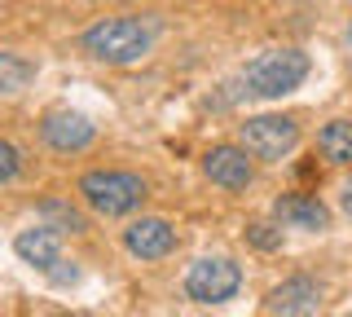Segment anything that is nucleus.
Returning <instances> with one entry per match:
<instances>
[{
	"instance_id": "12",
	"label": "nucleus",
	"mask_w": 352,
	"mask_h": 317,
	"mask_svg": "<svg viewBox=\"0 0 352 317\" xmlns=\"http://www.w3.org/2000/svg\"><path fill=\"white\" fill-rule=\"evenodd\" d=\"M317 150H322L326 163H352V124L348 119H335L317 133Z\"/></svg>"
},
{
	"instance_id": "2",
	"label": "nucleus",
	"mask_w": 352,
	"mask_h": 317,
	"mask_svg": "<svg viewBox=\"0 0 352 317\" xmlns=\"http://www.w3.org/2000/svg\"><path fill=\"white\" fill-rule=\"evenodd\" d=\"M308 75V58L300 49H264L260 58L247 62V89L256 97H282L300 89Z\"/></svg>"
},
{
	"instance_id": "11",
	"label": "nucleus",
	"mask_w": 352,
	"mask_h": 317,
	"mask_svg": "<svg viewBox=\"0 0 352 317\" xmlns=\"http://www.w3.org/2000/svg\"><path fill=\"white\" fill-rule=\"evenodd\" d=\"M273 216H278L286 229H326L330 225V212L317 199H308V194H282V199L273 203Z\"/></svg>"
},
{
	"instance_id": "5",
	"label": "nucleus",
	"mask_w": 352,
	"mask_h": 317,
	"mask_svg": "<svg viewBox=\"0 0 352 317\" xmlns=\"http://www.w3.org/2000/svg\"><path fill=\"white\" fill-rule=\"evenodd\" d=\"M238 287H242V273H238L234 260H225V256L198 260L190 269V278H185V291H190V300H198V304H220Z\"/></svg>"
},
{
	"instance_id": "1",
	"label": "nucleus",
	"mask_w": 352,
	"mask_h": 317,
	"mask_svg": "<svg viewBox=\"0 0 352 317\" xmlns=\"http://www.w3.org/2000/svg\"><path fill=\"white\" fill-rule=\"evenodd\" d=\"M150 49H154V31L137 18H102L84 31V53L97 62L124 67V62H141Z\"/></svg>"
},
{
	"instance_id": "3",
	"label": "nucleus",
	"mask_w": 352,
	"mask_h": 317,
	"mask_svg": "<svg viewBox=\"0 0 352 317\" xmlns=\"http://www.w3.org/2000/svg\"><path fill=\"white\" fill-rule=\"evenodd\" d=\"M80 194L84 203L93 207V212L102 216H124L132 212V207H141V199H146V181L132 177V172H88V177L80 181Z\"/></svg>"
},
{
	"instance_id": "14",
	"label": "nucleus",
	"mask_w": 352,
	"mask_h": 317,
	"mask_svg": "<svg viewBox=\"0 0 352 317\" xmlns=\"http://www.w3.org/2000/svg\"><path fill=\"white\" fill-rule=\"evenodd\" d=\"M18 168H22V163H18V150L9 146V141H0V185L14 181V177H18Z\"/></svg>"
},
{
	"instance_id": "16",
	"label": "nucleus",
	"mask_w": 352,
	"mask_h": 317,
	"mask_svg": "<svg viewBox=\"0 0 352 317\" xmlns=\"http://www.w3.org/2000/svg\"><path fill=\"white\" fill-rule=\"evenodd\" d=\"M344 212H348V216H352V181H348V185H344Z\"/></svg>"
},
{
	"instance_id": "4",
	"label": "nucleus",
	"mask_w": 352,
	"mask_h": 317,
	"mask_svg": "<svg viewBox=\"0 0 352 317\" xmlns=\"http://www.w3.org/2000/svg\"><path fill=\"white\" fill-rule=\"evenodd\" d=\"M295 141H300V128L286 115H256L242 124V150L256 159H282L295 150Z\"/></svg>"
},
{
	"instance_id": "10",
	"label": "nucleus",
	"mask_w": 352,
	"mask_h": 317,
	"mask_svg": "<svg viewBox=\"0 0 352 317\" xmlns=\"http://www.w3.org/2000/svg\"><path fill=\"white\" fill-rule=\"evenodd\" d=\"M14 251H18L22 260H27L31 269L53 273V278H62V282H66V273L58 269V265H62V256H58V234H53V229H44V225L22 229V234L14 238Z\"/></svg>"
},
{
	"instance_id": "6",
	"label": "nucleus",
	"mask_w": 352,
	"mask_h": 317,
	"mask_svg": "<svg viewBox=\"0 0 352 317\" xmlns=\"http://www.w3.org/2000/svg\"><path fill=\"white\" fill-rule=\"evenodd\" d=\"M317 309H322V287L313 278H286L282 287L269 291L273 317H313Z\"/></svg>"
},
{
	"instance_id": "9",
	"label": "nucleus",
	"mask_w": 352,
	"mask_h": 317,
	"mask_svg": "<svg viewBox=\"0 0 352 317\" xmlns=\"http://www.w3.org/2000/svg\"><path fill=\"white\" fill-rule=\"evenodd\" d=\"M124 247L132 251V256H141V260H163L176 247V229L168 221H159V216H146V221L128 225Z\"/></svg>"
},
{
	"instance_id": "7",
	"label": "nucleus",
	"mask_w": 352,
	"mask_h": 317,
	"mask_svg": "<svg viewBox=\"0 0 352 317\" xmlns=\"http://www.w3.org/2000/svg\"><path fill=\"white\" fill-rule=\"evenodd\" d=\"M40 133H44V141H49L53 150H62V155L93 146V124H88L80 111H49L44 124H40Z\"/></svg>"
},
{
	"instance_id": "13",
	"label": "nucleus",
	"mask_w": 352,
	"mask_h": 317,
	"mask_svg": "<svg viewBox=\"0 0 352 317\" xmlns=\"http://www.w3.org/2000/svg\"><path fill=\"white\" fill-rule=\"evenodd\" d=\"M36 80V67L18 53H0V93H22Z\"/></svg>"
},
{
	"instance_id": "8",
	"label": "nucleus",
	"mask_w": 352,
	"mask_h": 317,
	"mask_svg": "<svg viewBox=\"0 0 352 317\" xmlns=\"http://www.w3.org/2000/svg\"><path fill=\"white\" fill-rule=\"evenodd\" d=\"M203 172L220 190H247L251 185V159H247V150H238V146H216L212 155L203 159Z\"/></svg>"
},
{
	"instance_id": "15",
	"label": "nucleus",
	"mask_w": 352,
	"mask_h": 317,
	"mask_svg": "<svg viewBox=\"0 0 352 317\" xmlns=\"http://www.w3.org/2000/svg\"><path fill=\"white\" fill-rule=\"evenodd\" d=\"M251 243L269 251V247H278V243H282V229H273V225H251Z\"/></svg>"
}]
</instances>
